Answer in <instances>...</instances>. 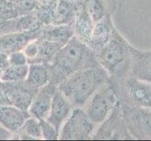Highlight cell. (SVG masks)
Here are the masks:
<instances>
[{"instance_id":"5b68a950","label":"cell","mask_w":151,"mask_h":141,"mask_svg":"<svg viewBox=\"0 0 151 141\" xmlns=\"http://www.w3.org/2000/svg\"><path fill=\"white\" fill-rule=\"evenodd\" d=\"M116 102L112 90L103 88L97 92L90 101L86 115L93 123H101L106 119L110 109Z\"/></svg>"},{"instance_id":"277c9868","label":"cell","mask_w":151,"mask_h":141,"mask_svg":"<svg viewBox=\"0 0 151 141\" xmlns=\"http://www.w3.org/2000/svg\"><path fill=\"white\" fill-rule=\"evenodd\" d=\"M0 87L7 96L9 104L28 111L33 98L38 90L30 87L24 81L0 82Z\"/></svg>"},{"instance_id":"83f0119b","label":"cell","mask_w":151,"mask_h":141,"mask_svg":"<svg viewBox=\"0 0 151 141\" xmlns=\"http://www.w3.org/2000/svg\"><path fill=\"white\" fill-rule=\"evenodd\" d=\"M10 137L9 131L0 124V139H7Z\"/></svg>"},{"instance_id":"9c48e42d","label":"cell","mask_w":151,"mask_h":141,"mask_svg":"<svg viewBox=\"0 0 151 141\" xmlns=\"http://www.w3.org/2000/svg\"><path fill=\"white\" fill-rule=\"evenodd\" d=\"M29 117L28 111H24L12 104L0 106V124L9 132L19 131Z\"/></svg>"},{"instance_id":"484cf974","label":"cell","mask_w":151,"mask_h":141,"mask_svg":"<svg viewBox=\"0 0 151 141\" xmlns=\"http://www.w3.org/2000/svg\"><path fill=\"white\" fill-rule=\"evenodd\" d=\"M12 2L17 9L22 12H29L32 10L38 5L37 0H9Z\"/></svg>"},{"instance_id":"603a6c76","label":"cell","mask_w":151,"mask_h":141,"mask_svg":"<svg viewBox=\"0 0 151 141\" xmlns=\"http://www.w3.org/2000/svg\"><path fill=\"white\" fill-rule=\"evenodd\" d=\"M86 9L88 15L90 16L91 20L93 21H98L99 19H101L103 15L102 7L97 0H89V1L87 2V6Z\"/></svg>"},{"instance_id":"44dd1931","label":"cell","mask_w":151,"mask_h":141,"mask_svg":"<svg viewBox=\"0 0 151 141\" xmlns=\"http://www.w3.org/2000/svg\"><path fill=\"white\" fill-rule=\"evenodd\" d=\"M40 123L42 138L50 140L59 138V130H57L55 125L50 123L47 119H40Z\"/></svg>"},{"instance_id":"4316f807","label":"cell","mask_w":151,"mask_h":141,"mask_svg":"<svg viewBox=\"0 0 151 141\" xmlns=\"http://www.w3.org/2000/svg\"><path fill=\"white\" fill-rule=\"evenodd\" d=\"M9 66V54L5 53V52H0V69L3 71Z\"/></svg>"},{"instance_id":"f546056e","label":"cell","mask_w":151,"mask_h":141,"mask_svg":"<svg viewBox=\"0 0 151 141\" xmlns=\"http://www.w3.org/2000/svg\"><path fill=\"white\" fill-rule=\"evenodd\" d=\"M1 74H2V70L0 69V77H1Z\"/></svg>"},{"instance_id":"ba28073f","label":"cell","mask_w":151,"mask_h":141,"mask_svg":"<svg viewBox=\"0 0 151 141\" xmlns=\"http://www.w3.org/2000/svg\"><path fill=\"white\" fill-rule=\"evenodd\" d=\"M129 126L140 138H151V111L145 108H133L127 113Z\"/></svg>"},{"instance_id":"8fae6325","label":"cell","mask_w":151,"mask_h":141,"mask_svg":"<svg viewBox=\"0 0 151 141\" xmlns=\"http://www.w3.org/2000/svg\"><path fill=\"white\" fill-rule=\"evenodd\" d=\"M131 52L134 75L151 83V51L142 52L131 49Z\"/></svg>"},{"instance_id":"f1b7e54d","label":"cell","mask_w":151,"mask_h":141,"mask_svg":"<svg viewBox=\"0 0 151 141\" xmlns=\"http://www.w3.org/2000/svg\"><path fill=\"white\" fill-rule=\"evenodd\" d=\"M3 104H9V102L8 100L7 96L5 95L2 87H0V106H3Z\"/></svg>"},{"instance_id":"7a4b0ae2","label":"cell","mask_w":151,"mask_h":141,"mask_svg":"<svg viewBox=\"0 0 151 141\" xmlns=\"http://www.w3.org/2000/svg\"><path fill=\"white\" fill-rule=\"evenodd\" d=\"M86 53V47L81 40L72 37L60 48L52 61V77L55 80H64L77 71L82 64Z\"/></svg>"},{"instance_id":"d4e9b609","label":"cell","mask_w":151,"mask_h":141,"mask_svg":"<svg viewBox=\"0 0 151 141\" xmlns=\"http://www.w3.org/2000/svg\"><path fill=\"white\" fill-rule=\"evenodd\" d=\"M9 62L12 66H23L27 65L28 60L23 51H14L9 54Z\"/></svg>"},{"instance_id":"7c38bea8","label":"cell","mask_w":151,"mask_h":141,"mask_svg":"<svg viewBox=\"0 0 151 141\" xmlns=\"http://www.w3.org/2000/svg\"><path fill=\"white\" fill-rule=\"evenodd\" d=\"M40 32H32L24 33V34H16L5 37L0 40V52L9 54L14 51H20L27 45L29 41L33 40Z\"/></svg>"},{"instance_id":"9a60e30c","label":"cell","mask_w":151,"mask_h":141,"mask_svg":"<svg viewBox=\"0 0 151 141\" xmlns=\"http://www.w3.org/2000/svg\"><path fill=\"white\" fill-rule=\"evenodd\" d=\"M42 33L43 39L59 43L60 45H65L72 37H73V30L69 25H55L50 27Z\"/></svg>"},{"instance_id":"e0dca14e","label":"cell","mask_w":151,"mask_h":141,"mask_svg":"<svg viewBox=\"0 0 151 141\" xmlns=\"http://www.w3.org/2000/svg\"><path fill=\"white\" fill-rule=\"evenodd\" d=\"M91 18L88 15L86 9L82 10L79 17L77 18L75 23V32L81 40L90 41L92 36V25Z\"/></svg>"},{"instance_id":"52a82bcc","label":"cell","mask_w":151,"mask_h":141,"mask_svg":"<svg viewBox=\"0 0 151 141\" xmlns=\"http://www.w3.org/2000/svg\"><path fill=\"white\" fill-rule=\"evenodd\" d=\"M72 104L68 99L63 95L59 90H55L53 99H52V103H51V108L48 117L46 119L55 125L57 130H59L62 126L68 117L70 116L71 112Z\"/></svg>"},{"instance_id":"ffe728a7","label":"cell","mask_w":151,"mask_h":141,"mask_svg":"<svg viewBox=\"0 0 151 141\" xmlns=\"http://www.w3.org/2000/svg\"><path fill=\"white\" fill-rule=\"evenodd\" d=\"M109 25H107L106 21L103 20L99 22L95 28L92 30V36L91 40L94 43L98 44H105L109 39Z\"/></svg>"},{"instance_id":"3957f363","label":"cell","mask_w":151,"mask_h":141,"mask_svg":"<svg viewBox=\"0 0 151 141\" xmlns=\"http://www.w3.org/2000/svg\"><path fill=\"white\" fill-rule=\"evenodd\" d=\"M93 129V122L86 113L80 108L72 111L66 119L64 126L59 132L61 139H85L89 137Z\"/></svg>"},{"instance_id":"5bb4252c","label":"cell","mask_w":151,"mask_h":141,"mask_svg":"<svg viewBox=\"0 0 151 141\" xmlns=\"http://www.w3.org/2000/svg\"><path fill=\"white\" fill-rule=\"evenodd\" d=\"M128 91L133 101L144 106H151V86L132 80L128 84Z\"/></svg>"},{"instance_id":"ac0fdd59","label":"cell","mask_w":151,"mask_h":141,"mask_svg":"<svg viewBox=\"0 0 151 141\" xmlns=\"http://www.w3.org/2000/svg\"><path fill=\"white\" fill-rule=\"evenodd\" d=\"M28 65L23 66H12L9 65L2 71L0 81L2 82H20L24 81L27 75Z\"/></svg>"},{"instance_id":"8992f818","label":"cell","mask_w":151,"mask_h":141,"mask_svg":"<svg viewBox=\"0 0 151 141\" xmlns=\"http://www.w3.org/2000/svg\"><path fill=\"white\" fill-rule=\"evenodd\" d=\"M55 90V86L52 81L44 87L38 88L28 108L31 117L38 119H46L50 112L52 99Z\"/></svg>"},{"instance_id":"cb8c5ba5","label":"cell","mask_w":151,"mask_h":141,"mask_svg":"<svg viewBox=\"0 0 151 141\" xmlns=\"http://www.w3.org/2000/svg\"><path fill=\"white\" fill-rule=\"evenodd\" d=\"M23 52L25 55V56H27V60L31 61V63H32L36 59V57H37L38 53H39L38 40H33L32 41H29V43L23 48Z\"/></svg>"},{"instance_id":"30bf717a","label":"cell","mask_w":151,"mask_h":141,"mask_svg":"<svg viewBox=\"0 0 151 141\" xmlns=\"http://www.w3.org/2000/svg\"><path fill=\"white\" fill-rule=\"evenodd\" d=\"M52 81L51 69L43 63H31L28 66L27 75L24 82L30 87L38 90Z\"/></svg>"},{"instance_id":"6da1fadb","label":"cell","mask_w":151,"mask_h":141,"mask_svg":"<svg viewBox=\"0 0 151 141\" xmlns=\"http://www.w3.org/2000/svg\"><path fill=\"white\" fill-rule=\"evenodd\" d=\"M106 80V74L101 69L79 70L62 81L58 90L72 106L85 104L101 84Z\"/></svg>"},{"instance_id":"7402d4cb","label":"cell","mask_w":151,"mask_h":141,"mask_svg":"<svg viewBox=\"0 0 151 141\" xmlns=\"http://www.w3.org/2000/svg\"><path fill=\"white\" fill-rule=\"evenodd\" d=\"M17 8L9 0H0V17L12 18L17 16Z\"/></svg>"},{"instance_id":"d6986e66","label":"cell","mask_w":151,"mask_h":141,"mask_svg":"<svg viewBox=\"0 0 151 141\" xmlns=\"http://www.w3.org/2000/svg\"><path fill=\"white\" fill-rule=\"evenodd\" d=\"M19 131H23L31 139L42 138L40 119H36L34 117L30 116L27 121H24V123L23 124V126L21 127Z\"/></svg>"},{"instance_id":"4fadbf2b","label":"cell","mask_w":151,"mask_h":141,"mask_svg":"<svg viewBox=\"0 0 151 141\" xmlns=\"http://www.w3.org/2000/svg\"><path fill=\"white\" fill-rule=\"evenodd\" d=\"M101 59L103 63L109 69H114L120 64L124 59V51L119 41L113 40L104 47Z\"/></svg>"},{"instance_id":"2e32d148","label":"cell","mask_w":151,"mask_h":141,"mask_svg":"<svg viewBox=\"0 0 151 141\" xmlns=\"http://www.w3.org/2000/svg\"><path fill=\"white\" fill-rule=\"evenodd\" d=\"M38 43H39V53L37 57H36V59L32 63L46 64L49 63V62H52L56 53L62 47V45H60L59 43L44 39L38 40Z\"/></svg>"},{"instance_id":"4dcf8cb0","label":"cell","mask_w":151,"mask_h":141,"mask_svg":"<svg viewBox=\"0 0 151 141\" xmlns=\"http://www.w3.org/2000/svg\"><path fill=\"white\" fill-rule=\"evenodd\" d=\"M150 107H151V106H150Z\"/></svg>"}]
</instances>
